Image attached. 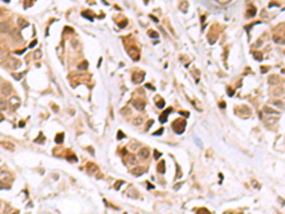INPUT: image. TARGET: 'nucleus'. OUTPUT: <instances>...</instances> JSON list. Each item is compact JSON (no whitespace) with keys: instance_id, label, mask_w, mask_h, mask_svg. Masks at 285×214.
I'll use <instances>...</instances> for the list:
<instances>
[{"instance_id":"f257e3e1","label":"nucleus","mask_w":285,"mask_h":214,"mask_svg":"<svg viewBox=\"0 0 285 214\" xmlns=\"http://www.w3.org/2000/svg\"><path fill=\"white\" fill-rule=\"evenodd\" d=\"M172 128L173 130L178 133V134H181L184 131L185 129V126H186V121L184 119H176L174 122L172 123Z\"/></svg>"},{"instance_id":"f03ea898","label":"nucleus","mask_w":285,"mask_h":214,"mask_svg":"<svg viewBox=\"0 0 285 214\" xmlns=\"http://www.w3.org/2000/svg\"><path fill=\"white\" fill-rule=\"evenodd\" d=\"M9 103H10L11 110H15L17 108H19V106H20V99H19L18 97H16V96H13V97H12L10 99Z\"/></svg>"},{"instance_id":"7ed1b4c3","label":"nucleus","mask_w":285,"mask_h":214,"mask_svg":"<svg viewBox=\"0 0 285 214\" xmlns=\"http://www.w3.org/2000/svg\"><path fill=\"white\" fill-rule=\"evenodd\" d=\"M144 76H145V73H144V72L136 71V72H134L133 75H132V81H133L135 84H139V83L144 81V79H145Z\"/></svg>"},{"instance_id":"20e7f679","label":"nucleus","mask_w":285,"mask_h":214,"mask_svg":"<svg viewBox=\"0 0 285 214\" xmlns=\"http://www.w3.org/2000/svg\"><path fill=\"white\" fill-rule=\"evenodd\" d=\"M173 110V109L171 108V107H169V108H167L166 110H164V112L160 115V117H159V120H160V122L161 123H165L166 121H167V118H168V114H169L170 112Z\"/></svg>"},{"instance_id":"39448f33","label":"nucleus","mask_w":285,"mask_h":214,"mask_svg":"<svg viewBox=\"0 0 285 214\" xmlns=\"http://www.w3.org/2000/svg\"><path fill=\"white\" fill-rule=\"evenodd\" d=\"M132 105L134 106V108L138 110H143L145 109V107H146V103H145L143 100H141V99L134 100L133 102H132Z\"/></svg>"},{"instance_id":"423d86ee","label":"nucleus","mask_w":285,"mask_h":214,"mask_svg":"<svg viewBox=\"0 0 285 214\" xmlns=\"http://www.w3.org/2000/svg\"><path fill=\"white\" fill-rule=\"evenodd\" d=\"M139 157L141 159L146 160L149 157V149L146 148V147H142L141 149L139 150V153H138Z\"/></svg>"},{"instance_id":"0eeeda50","label":"nucleus","mask_w":285,"mask_h":214,"mask_svg":"<svg viewBox=\"0 0 285 214\" xmlns=\"http://www.w3.org/2000/svg\"><path fill=\"white\" fill-rule=\"evenodd\" d=\"M145 172H146V168L144 166H137V167H134L133 169L131 170V173L136 177L143 175Z\"/></svg>"},{"instance_id":"6e6552de","label":"nucleus","mask_w":285,"mask_h":214,"mask_svg":"<svg viewBox=\"0 0 285 214\" xmlns=\"http://www.w3.org/2000/svg\"><path fill=\"white\" fill-rule=\"evenodd\" d=\"M12 92V88L10 84H8V83L2 84V86H1V92H2V93H4L5 95H9Z\"/></svg>"},{"instance_id":"1a4fd4ad","label":"nucleus","mask_w":285,"mask_h":214,"mask_svg":"<svg viewBox=\"0 0 285 214\" xmlns=\"http://www.w3.org/2000/svg\"><path fill=\"white\" fill-rule=\"evenodd\" d=\"M87 170L89 174H94L98 171V166L93 163H88L87 164Z\"/></svg>"},{"instance_id":"9d476101","label":"nucleus","mask_w":285,"mask_h":214,"mask_svg":"<svg viewBox=\"0 0 285 214\" xmlns=\"http://www.w3.org/2000/svg\"><path fill=\"white\" fill-rule=\"evenodd\" d=\"M128 52L132 59H134V60H138V59H139V51H138V49H136V48L128 49Z\"/></svg>"},{"instance_id":"9b49d317","label":"nucleus","mask_w":285,"mask_h":214,"mask_svg":"<svg viewBox=\"0 0 285 214\" xmlns=\"http://www.w3.org/2000/svg\"><path fill=\"white\" fill-rule=\"evenodd\" d=\"M12 180V174L8 171H1V182H10Z\"/></svg>"},{"instance_id":"f8f14e48","label":"nucleus","mask_w":285,"mask_h":214,"mask_svg":"<svg viewBox=\"0 0 285 214\" xmlns=\"http://www.w3.org/2000/svg\"><path fill=\"white\" fill-rule=\"evenodd\" d=\"M272 92H273L274 96H278V97H279V96L283 95V93H284V90H283L281 87H278V88H275L273 91H272Z\"/></svg>"},{"instance_id":"ddd939ff","label":"nucleus","mask_w":285,"mask_h":214,"mask_svg":"<svg viewBox=\"0 0 285 214\" xmlns=\"http://www.w3.org/2000/svg\"><path fill=\"white\" fill-rule=\"evenodd\" d=\"M279 82V76H277V75H271V76L269 77V79H268V83L272 86L278 85Z\"/></svg>"},{"instance_id":"4468645a","label":"nucleus","mask_w":285,"mask_h":214,"mask_svg":"<svg viewBox=\"0 0 285 214\" xmlns=\"http://www.w3.org/2000/svg\"><path fill=\"white\" fill-rule=\"evenodd\" d=\"M9 31H10L9 22H2L1 23V32H8Z\"/></svg>"},{"instance_id":"2eb2a0df","label":"nucleus","mask_w":285,"mask_h":214,"mask_svg":"<svg viewBox=\"0 0 285 214\" xmlns=\"http://www.w3.org/2000/svg\"><path fill=\"white\" fill-rule=\"evenodd\" d=\"M157 170H158V172H160V173H164L165 168H164V160H162V161H161V162L157 165Z\"/></svg>"},{"instance_id":"dca6fc26","label":"nucleus","mask_w":285,"mask_h":214,"mask_svg":"<svg viewBox=\"0 0 285 214\" xmlns=\"http://www.w3.org/2000/svg\"><path fill=\"white\" fill-rule=\"evenodd\" d=\"M128 197H131V198H133V199H136V198H138V196H139V193H138V191L135 190V189H133V190H129V191H128Z\"/></svg>"},{"instance_id":"f3484780","label":"nucleus","mask_w":285,"mask_h":214,"mask_svg":"<svg viewBox=\"0 0 285 214\" xmlns=\"http://www.w3.org/2000/svg\"><path fill=\"white\" fill-rule=\"evenodd\" d=\"M17 22H18V26L20 27V29H24L25 27H27V26L29 25V23H28L24 18H21V17L18 18Z\"/></svg>"},{"instance_id":"a211bd4d","label":"nucleus","mask_w":285,"mask_h":214,"mask_svg":"<svg viewBox=\"0 0 285 214\" xmlns=\"http://www.w3.org/2000/svg\"><path fill=\"white\" fill-rule=\"evenodd\" d=\"M128 163L130 164V165H136L137 164V160H136V157H135V155L134 154H129L128 157Z\"/></svg>"},{"instance_id":"6ab92c4d","label":"nucleus","mask_w":285,"mask_h":214,"mask_svg":"<svg viewBox=\"0 0 285 214\" xmlns=\"http://www.w3.org/2000/svg\"><path fill=\"white\" fill-rule=\"evenodd\" d=\"M273 40L277 43V44H280V45H282V44L285 43V39H283L282 37L279 36V35H276V34L273 36Z\"/></svg>"},{"instance_id":"aec40b11","label":"nucleus","mask_w":285,"mask_h":214,"mask_svg":"<svg viewBox=\"0 0 285 214\" xmlns=\"http://www.w3.org/2000/svg\"><path fill=\"white\" fill-rule=\"evenodd\" d=\"M55 142L57 144H62L64 142V133H58L55 136Z\"/></svg>"},{"instance_id":"412c9836","label":"nucleus","mask_w":285,"mask_h":214,"mask_svg":"<svg viewBox=\"0 0 285 214\" xmlns=\"http://www.w3.org/2000/svg\"><path fill=\"white\" fill-rule=\"evenodd\" d=\"M66 158L69 162H77V157H76V155L74 153H69V155H67Z\"/></svg>"},{"instance_id":"4be33fe9","label":"nucleus","mask_w":285,"mask_h":214,"mask_svg":"<svg viewBox=\"0 0 285 214\" xmlns=\"http://www.w3.org/2000/svg\"><path fill=\"white\" fill-rule=\"evenodd\" d=\"M143 123V118L142 117H135L133 120H132V124L133 125H135V126H139V125H141Z\"/></svg>"},{"instance_id":"5701e85b","label":"nucleus","mask_w":285,"mask_h":214,"mask_svg":"<svg viewBox=\"0 0 285 214\" xmlns=\"http://www.w3.org/2000/svg\"><path fill=\"white\" fill-rule=\"evenodd\" d=\"M263 110L266 112V113H268V114H277V113H279L277 110H273V109H270V108H268V107H264L263 108Z\"/></svg>"},{"instance_id":"b1692460","label":"nucleus","mask_w":285,"mask_h":214,"mask_svg":"<svg viewBox=\"0 0 285 214\" xmlns=\"http://www.w3.org/2000/svg\"><path fill=\"white\" fill-rule=\"evenodd\" d=\"M2 146L8 148V149H13L14 148V145L12 144V143H10V142H2Z\"/></svg>"},{"instance_id":"393cba45","label":"nucleus","mask_w":285,"mask_h":214,"mask_svg":"<svg viewBox=\"0 0 285 214\" xmlns=\"http://www.w3.org/2000/svg\"><path fill=\"white\" fill-rule=\"evenodd\" d=\"M45 140H46L45 136H44L42 133H40V134H39V136H38L36 139L34 140V142H35V143H38V144H42V143H44V142H45Z\"/></svg>"},{"instance_id":"a878e982","label":"nucleus","mask_w":285,"mask_h":214,"mask_svg":"<svg viewBox=\"0 0 285 214\" xmlns=\"http://www.w3.org/2000/svg\"><path fill=\"white\" fill-rule=\"evenodd\" d=\"M121 113L124 114V115H130V114H131V110H130L129 108H128V107L123 108L121 110Z\"/></svg>"},{"instance_id":"bb28decb","label":"nucleus","mask_w":285,"mask_h":214,"mask_svg":"<svg viewBox=\"0 0 285 214\" xmlns=\"http://www.w3.org/2000/svg\"><path fill=\"white\" fill-rule=\"evenodd\" d=\"M247 16L248 17H253L254 15L256 14V8H251V9H248L247 10Z\"/></svg>"},{"instance_id":"cd10ccee","label":"nucleus","mask_w":285,"mask_h":214,"mask_svg":"<svg viewBox=\"0 0 285 214\" xmlns=\"http://www.w3.org/2000/svg\"><path fill=\"white\" fill-rule=\"evenodd\" d=\"M88 63L87 61H83L80 65H78V69H80V70H84V71H86L87 69H88Z\"/></svg>"},{"instance_id":"c85d7f7f","label":"nucleus","mask_w":285,"mask_h":214,"mask_svg":"<svg viewBox=\"0 0 285 214\" xmlns=\"http://www.w3.org/2000/svg\"><path fill=\"white\" fill-rule=\"evenodd\" d=\"M254 58L258 61H261L262 60V53L260 51H255L254 52Z\"/></svg>"},{"instance_id":"c756f323","label":"nucleus","mask_w":285,"mask_h":214,"mask_svg":"<svg viewBox=\"0 0 285 214\" xmlns=\"http://www.w3.org/2000/svg\"><path fill=\"white\" fill-rule=\"evenodd\" d=\"M33 57H34V59H40V58L42 57V51H41L40 49L35 50V51H34V54H33Z\"/></svg>"},{"instance_id":"7c9ffc66","label":"nucleus","mask_w":285,"mask_h":214,"mask_svg":"<svg viewBox=\"0 0 285 214\" xmlns=\"http://www.w3.org/2000/svg\"><path fill=\"white\" fill-rule=\"evenodd\" d=\"M147 34H148L150 37H152V38H158V37H159V34H158L157 31H152V30L148 31Z\"/></svg>"},{"instance_id":"2f4dec72","label":"nucleus","mask_w":285,"mask_h":214,"mask_svg":"<svg viewBox=\"0 0 285 214\" xmlns=\"http://www.w3.org/2000/svg\"><path fill=\"white\" fill-rule=\"evenodd\" d=\"M164 104H165V102H164L163 99H161V101H157V102H156V106H157L159 109H163L164 107Z\"/></svg>"},{"instance_id":"473e14b6","label":"nucleus","mask_w":285,"mask_h":214,"mask_svg":"<svg viewBox=\"0 0 285 214\" xmlns=\"http://www.w3.org/2000/svg\"><path fill=\"white\" fill-rule=\"evenodd\" d=\"M124 183H125L124 181H117V182L115 183V185H114V189H115L116 190H120V187H121Z\"/></svg>"},{"instance_id":"72a5a7b5","label":"nucleus","mask_w":285,"mask_h":214,"mask_svg":"<svg viewBox=\"0 0 285 214\" xmlns=\"http://www.w3.org/2000/svg\"><path fill=\"white\" fill-rule=\"evenodd\" d=\"M125 137H126V134H124L122 130H118V133H117V139H118V140H121V139L125 138Z\"/></svg>"},{"instance_id":"f704fd0d","label":"nucleus","mask_w":285,"mask_h":214,"mask_svg":"<svg viewBox=\"0 0 285 214\" xmlns=\"http://www.w3.org/2000/svg\"><path fill=\"white\" fill-rule=\"evenodd\" d=\"M197 214H210V212L207 210L206 208H200V209L198 210Z\"/></svg>"},{"instance_id":"c9c22d12","label":"nucleus","mask_w":285,"mask_h":214,"mask_svg":"<svg viewBox=\"0 0 285 214\" xmlns=\"http://www.w3.org/2000/svg\"><path fill=\"white\" fill-rule=\"evenodd\" d=\"M127 24H128V20H123L122 22H119V23H118V27L123 29V28H125V27L127 26Z\"/></svg>"},{"instance_id":"e433bc0d","label":"nucleus","mask_w":285,"mask_h":214,"mask_svg":"<svg viewBox=\"0 0 285 214\" xmlns=\"http://www.w3.org/2000/svg\"><path fill=\"white\" fill-rule=\"evenodd\" d=\"M161 156H162V153L159 152L157 149H154V157H155V159L158 160Z\"/></svg>"},{"instance_id":"4c0bfd02","label":"nucleus","mask_w":285,"mask_h":214,"mask_svg":"<svg viewBox=\"0 0 285 214\" xmlns=\"http://www.w3.org/2000/svg\"><path fill=\"white\" fill-rule=\"evenodd\" d=\"M12 75L16 80H20L21 78H22V73H12Z\"/></svg>"},{"instance_id":"58836bf2","label":"nucleus","mask_w":285,"mask_h":214,"mask_svg":"<svg viewBox=\"0 0 285 214\" xmlns=\"http://www.w3.org/2000/svg\"><path fill=\"white\" fill-rule=\"evenodd\" d=\"M71 45L73 46L74 49H76L77 46H78V41H77L76 39H72V40H71Z\"/></svg>"},{"instance_id":"ea45409f","label":"nucleus","mask_w":285,"mask_h":214,"mask_svg":"<svg viewBox=\"0 0 285 214\" xmlns=\"http://www.w3.org/2000/svg\"><path fill=\"white\" fill-rule=\"evenodd\" d=\"M163 132H164V128H161L158 131H156V132H153V135H162L163 134Z\"/></svg>"},{"instance_id":"a19ab883","label":"nucleus","mask_w":285,"mask_h":214,"mask_svg":"<svg viewBox=\"0 0 285 214\" xmlns=\"http://www.w3.org/2000/svg\"><path fill=\"white\" fill-rule=\"evenodd\" d=\"M153 122H154L153 120H149V121H147V123H146V129L151 127L152 125H153Z\"/></svg>"},{"instance_id":"79ce46f5","label":"nucleus","mask_w":285,"mask_h":214,"mask_svg":"<svg viewBox=\"0 0 285 214\" xmlns=\"http://www.w3.org/2000/svg\"><path fill=\"white\" fill-rule=\"evenodd\" d=\"M273 104L276 105V106H279L280 108H282V107H283V103H282L281 101H279V100L278 101V102H273Z\"/></svg>"},{"instance_id":"37998d69","label":"nucleus","mask_w":285,"mask_h":214,"mask_svg":"<svg viewBox=\"0 0 285 214\" xmlns=\"http://www.w3.org/2000/svg\"><path fill=\"white\" fill-rule=\"evenodd\" d=\"M146 87L147 88V89H150V90H152V91H155V88L152 87L151 84H148V83H147V84H146Z\"/></svg>"},{"instance_id":"c03bdc74","label":"nucleus","mask_w":285,"mask_h":214,"mask_svg":"<svg viewBox=\"0 0 285 214\" xmlns=\"http://www.w3.org/2000/svg\"><path fill=\"white\" fill-rule=\"evenodd\" d=\"M36 44H37V40H33V41H32V42L30 44V48H33V47H34Z\"/></svg>"},{"instance_id":"a18cd8bd","label":"nucleus","mask_w":285,"mask_h":214,"mask_svg":"<svg viewBox=\"0 0 285 214\" xmlns=\"http://www.w3.org/2000/svg\"><path fill=\"white\" fill-rule=\"evenodd\" d=\"M6 108H5V103L3 102V100H1V110H5Z\"/></svg>"},{"instance_id":"49530a36","label":"nucleus","mask_w":285,"mask_h":214,"mask_svg":"<svg viewBox=\"0 0 285 214\" xmlns=\"http://www.w3.org/2000/svg\"><path fill=\"white\" fill-rule=\"evenodd\" d=\"M180 114H184L183 116H188V114H189V112H185V111H180Z\"/></svg>"},{"instance_id":"de8ad7c7","label":"nucleus","mask_w":285,"mask_h":214,"mask_svg":"<svg viewBox=\"0 0 285 214\" xmlns=\"http://www.w3.org/2000/svg\"><path fill=\"white\" fill-rule=\"evenodd\" d=\"M219 107H220V109H223V108H225V103H224V102H221V103H219Z\"/></svg>"},{"instance_id":"09e8293b","label":"nucleus","mask_w":285,"mask_h":214,"mask_svg":"<svg viewBox=\"0 0 285 214\" xmlns=\"http://www.w3.org/2000/svg\"><path fill=\"white\" fill-rule=\"evenodd\" d=\"M18 126H19V127H20V128H23V127H24V126H25L24 122H23V121H21V122H20V123H19V124H18Z\"/></svg>"},{"instance_id":"8fccbe9b","label":"nucleus","mask_w":285,"mask_h":214,"mask_svg":"<svg viewBox=\"0 0 285 214\" xmlns=\"http://www.w3.org/2000/svg\"><path fill=\"white\" fill-rule=\"evenodd\" d=\"M149 16H150V18H152V19H153V20H154V21H155V22H158V21H159V20H158V18H155V17H154V16H153V15H151V14H150V15H149Z\"/></svg>"},{"instance_id":"3c124183","label":"nucleus","mask_w":285,"mask_h":214,"mask_svg":"<svg viewBox=\"0 0 285 214\" xmlns=\"http://www.w3.org/2000/svg\"><path fill=\"white\" fill-rule=\"evenodd\" d=\"M125 154H127V149L126 148L123 149V155H125Z\"/></svg>"},{"instance_id":"603ef678","label":"nucleus","mask_w":285,"mask_h":214,"mask_svg":"<svg viewBox=\"0 0 285 214\" xmlns=\"http://www.w3.org/2000/svg\"><path fill=\"white\" fill-rule=\"evenodd\" d=\"M147 188H148V189H153V188H154V186H151V185H148V186H147Z\"/></svg>"},{"instance_id":"864d4df0","label":"nucleus","mask_w":285,"mask_h":214,"mask_svg":"<svg viewBox=\"0 0 285 214\" xmlns=\"http://www.w3.org/2000/svg\"><path fill=\"white\" fill-rule=\"evenodd\" d=\"M12 214H18V213H17V212H15V213H12Z\"/></svg>"},{"instance_id":"5fc2aeb1","label":"nucleus","mask_w":285,"mask_h":214,"mask_svg":"<svg viewBox=\"0 0 285 214\" xmlns=\"http://www.w3.org/2000/svg\"><path fill=\"white\" fill-rule=\"evenodd\" d=\"M284 36H285V32H284Z\"/></svg>"}]
</instances>
